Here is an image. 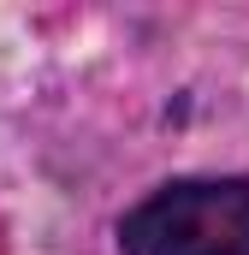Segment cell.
I'll list each match as a JSON object with an SVG mask.
<instances>
[{"label": "cell", "mask_w": 249, "mask_h": 255, "mask_svg": "<svg viewBox=\"0 0 249 255\" xmlns=\"http://www.w3.org/2000/svg\"><path fill=\"white\" fill-rule=\"evenodd\" d=\"M124 255H249V178H184L119 226Z\"/></svg>", "instance_id": "cell-1"}]
</instances>
